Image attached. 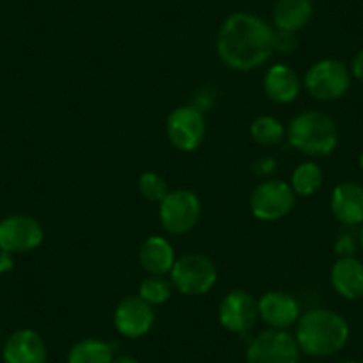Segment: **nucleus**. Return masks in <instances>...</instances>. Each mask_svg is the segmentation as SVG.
I'll use <instances>...</instances> for the list:
<instances>
[{
  "label": "nucleus",
  "mask_w": 363,
  "mask_h": 363,
  "mask_svg": "<svg viewBox=\"0 0 363 363\" xmlns=\"http://www.w3.org/2000/svg\"><path fill=\"white\" fill-rule=\"evenodd\" d=\"M274 30L260 16L233 13L218 34V55L230 69L250 72L271 57Z\"/></svg>",
  "instance_id": "1"
},
{
  "label": "nucleus",
  "mask_w": 363,
  "mask_h": 363,
  "mask_svg": "<svg viewBox=\"0 0 363 363\" xmlns=\"http://www.w3.org/2000/svg\"><path fill=\"white\" fill-rule=\"evenodd\" d=\"M347 338V320L333 310H308L298 320L296 342L305 354L315 358L331 356L344 347Z\"/></svg>",
  "instance_id": "2"
},
{
  "label": "nucleus",
  "mask_w": 363,
  "mask_h": 363,
  "mask_svg": "<svg viewBox=\"0 0 363 363\" xmlns=\"http://www.w3.org/2000/svg\"><path fill=\"white\" fill-rule=\"evenodd\" d=\"M289 143L310 157L330 155L338 145V128L328 114L305 111L289 125Z\"/></svg>",
  "instance_id": "3"
},
{
  "label": "nucleus",
  "mask_w": 363,
  "mask_h": 363,
  "mask_svg": "<svg viewBox=\"0 0 363 363\" xmlns=\"http://www.w3.org/2000/svg\"><path fill=\"white\" fill-rule=\"evenodd\" d=\"M218 280L214 262L201 253H187L174 260L171 284L184 296H203Z\"/></svg>",
  "instance_id": "4"
},
{
  "label": "nucleus",
  "mask_w": 363,
  "mask_h": 363,
  "mask_svg": "<svg viewBox=\"0 0 363 363\" xmlns=\"http://www.w3.org/2000/svg\"><path fill=\"white\" fill-rule=\"evenodd\" d=\"M201 216L200 198L189 189L169 191L166 198L160 201L159 219L164 230L173 235L187 233L198 225Z\"/></svg>",
  "instance_id": "5"
},
{
  "label": "nucleus",
  "mask_w": 363,
  "mask_h": 363,
  "mask_svg": "<svg viewBox=\"0 0 363 363\" xmlns=\"http://www.w3.org/2000/svg\"><path fill=\"white\" fill-rule=\"evenodd\" d=\"M351 84L347 66L337 59H323L312 65L305 75V87L315 100L330 102L345 95Z\"/></svg>",
  "instance_id": "6"
},
{
  "label": "nucleus",
  "mask_w": 363,
  "mask_h": 363,
  "mask_svg": "<svg viewBox=\"0 0 363 363\" xmlns=\"http://www.w3.org/2000/svg\"><path fill=\"white\" fill-rule=\"evenodd\" d=\"M296 337L285 330H267L251 340L246 363H299Z\"/></svg>",
  "instance_id": "7"
},
{
  "label": "nucleus",
  "mask_w": 363,
  "mask_h": 363,
  "mask_svg": "<svg viewBox=\"0 0 363 363\" xmlns=\"http://www.w3.org/2000/svg\"><path fill=\"white\" fill-rule=\"evenodd\" d=\"M296 193L291 184L281 180L262 182L251 193V212L260 221H278L294 208Z\"/></svg>",
  "instance_id": "8"
},
{
  "label": "nucleus",
  "mask_w": 363,
  "mask_h": 363,
  "mask_svg": "<svg viewBox=\"0 0 363 363\" xmlns=\"http://www.w3.org/2000/svg\"><path fill=\"white\" fill-rule=\"evenodd\" d=\"M166 132L171 145L182 152H193L205 138V118L194 106H184L174 109L167 116Z\"/></svg>",
  "instance_id": "9"
},
{
  "label": "nucleus",
  "mask_w": 363,
  "mask_h": 363,
  "mask_svg": "<svg viewBox=\"0 0 363 363\" xmlns=\"http://www.w3.org/2000/svg\"><path fill=\"white\" fill-rule=\"evenodd\" d=\"M43 237V228L30 216L15 214L0 221V250L11 255L36 250Z\"/></svg>",
  "instance_id": "10"
},
{
  "label": "nucleus",
  "mask_w": 363,
  "mask_h": 363,
  "mask_svg": "<svg viewBox=\"0 0 363 363\" xmlns=\"http://www.w3.org/2000/svg\"><path fill=\"white\" fill-rule=\"evenodd\" d=\"M258 319V301L246 291H232L219 305V323L232 333H246Z\"/></svg>",
  "instance_id": "11"
},
{
  "label": "nucleus",
  "mask_w": 363,
  "mask_h": 363,
  "mask_svg": "<svg viewBox=\"0 0 363 363\" xmlns=\"http://www.w3.org/2000/svg\"><path fill=\"white\" fill-rule=\"evenodd\" d=\"M155 313L152 305L141 299L139 296H130L120 301L114 312V324L116 330L127 338H141L152 330Z\"/></svg>",
  "instance_id": "12"
},
{
  "label": "nucleus",
  "mask_w": 363,
  "mask_h": 363,
  "mask_svg": "<svg viewBox=\"0 0 363 363\" xmlns=\"http://www.w3.org/2000/svg\"><path fill=\"white\" fill-rule=\"evenodd\" d=\"M258 317L271 326V330H287L298 323L301 312L294 296L289 292L272 291L265 292L258 299Z\"/></svg>",
  "instance_id": "13"
},
{
  "label": "nucleus",
  "mask_w": 363,
  "mask_h": 363,
  "mask_svg": "<svg viewBox=\"0 0 363 363\" xmlns=\"http://www.w3.org/2000/svg\"><path fill=\"white\" fill-rule=\"evenodd\" d=\"M6 363H45L47 345L43 338L33 330H18L4 344Z\"/></svg>",
  "instance_id": "14"
},
{
  "label": "nucleus",
  "mask_w": 363,
  "mask_h": 363,
  "mask_svg": "<svg viewBox=\"0 0 363 363\" xmlns=\"http://www.w3.org/2000/svg\"><path fill=\"white\" fill-rule=\"evenodd\" d=\"M331 211L344 225L363 223V187L356 182H342L331 193Z\"/></svg>",
  "instance_id": "15"
},
{
  "label": "nucleus",
  "mask_w": 363,
  "mask_h": 363,
  "mask_svg": "<svg viewBox=\"0 0 363 363\" xmlns=\"http://www.w3.org/2000/svg\"><path fill=\"white\" fill-rule=\"evenodd\" d=\"M331 285L345 299L363 298V264L351 257H340L331 267Z\"/></svg>",
  "instance_id": "16"
},
{
  "label": "nucleus",
  "mask_w": 363,
  "mask_h": 363,
  "mask_svg": "<svg viewBox=\"0 0 363 363\" xmlns=\"http://www.w3.org/2000/svg\"><path fill=\"white\" fill-rule=\"evenodd\" d=\"M301 82L298 73L287 65H274L264 77L265 95L277 104H291L298 99Z\"/></svg>",
  "instance_id": "17"
},
{
  "label": "nucleus",
  "mask_w": 363,
  "mask_h": 363,
  "mask_svg": "<svg viewBox=\"0 0 363 363\" xmlns=\"http://www.w3.org/2000/svg\"><path fill=\"white\" fill-rule=\"evenodd\" d=\"M174 251L173 246L167 242L164 237L152 235L141 244L139 247V264L143 265L150 274H159L164 277L166 272H171L174 265Z\"/></svg>",
  "instance_id": "18"
},
{
  "label": "nucleus",
  "mask_w": 363,
  "mask_h": 363,
  "mask_svg": "<svg viewBox=\"0 0 363 363\" xmlns=\"http://www.w3.org/2000/svg\"><path fill=\"white\" fill-rule=\"evenodd\" d=\"M313 15L312 0H278L272 11L274 26L280 30L298 33Z\"/></svg>",
  "instance_id": "19"
},
{
  "label": "nucleus",
  "mask_w": 363,
  "mask_h": 363,
  "mask_svg": "<svg viewBox=\"0 0 363 363\" xmlns=\"http://www.w3.org/2000/svg\"><path fill=\"white\" fill-rule=\"evenodd\" d=\"M113 347L99 338H84L68 352V363H113Z\"/></svg>",
  "instance_id": "20"
},
{
  "label": "nucleus",
  "mask_w": 363,
  "mask_h": 363,
  "mask_svg": "<svg viewBox=\"0 0 363 363\" xmlns=\"http://www.w3.org/2000/svg\"><path fill=\"white\" fill-rule=\"evenodd\" d=\"M324 173L315 162H303L294 169L291 178V187L298 196H312L320 189Z\"/></svg>",
  "instance_id": "21"
},
{
  "label": "nucleus",
  "mask_w": 363,
  "mask_h": 363,
  "mask_svg": "<svg viewBox=\"0 0 363 363\" xmlns=\"http://www.w3.org/2000/svg\"><path fill=\"white\" fill-rule=\"evenodd\" d=\"M251 138L255 143L262 146H274L281 143L285 135V128L277 118L272 116H260L251 123Z\"/></svg>",
  "instance_id": "22"
},
{
  "label": "nucleus",
  "mask_w": 363,
  "mask_h": 363,
  "mask_svg": "<svg viewBox=\"0 0 363 363\" xmlns=\"http://www.w3.org/2000/svg\"><path fill=\"white\" fill-rule=\"evenodd\" d=\"M139 298L152 306L162 305L171 298V281L159 274H150L139 287Z\"/></svg>",
  "instance_id": "23"
},
{
  "label": "nucleus",
  "mask_w": 363,
  "mask_h": 363,
  "mask_svg": "<svg viewBox=\"0 0 363 363\" xmlns=\"http://www.w3.org/2000/svg\"><path fill=\"white\" fill-rule=\"evenodd\" d=\"M139 191H141L143 196L148 201H160L169 194V187H167V182L164 180L160 174L153 173V171H146L139 178Z\"/></svg>",
  "instance_id": "24"
},
{
  "label": "nucleus",
  "mask_w": 363,
  "mask_h": 363,
  "mask_svg": "<svg viewBox=\"0 0 363 363\" xmlns=\"http://www.w3.org/2000/svg\"><path fill=\"white\" fill-rule=\"evenodd\" d=\"M272 48L281 54H292L298 48V36L291 30H274L272 36Z\"/></svg>",
  "instance_id": "25"
},
{
  "label": "nucleus",
  "mask_w": 363,
  "mask_h": 363,
  "mask_svg": "<svg viewBox=\"0 0 363 363\" xmlns=\"http://www.w3.org/2000/svg\"><path fill=\"white\" fill-rule=\"evenodd\" d=\"M274 169H277V162H274L271 157H262V159L255 160V162L251 164V171H253L257 177H269Z\"/></svg>",
  "instance_id": "26"
},
{
  "label": "nucleus",
  "mask_w": 363,
  "mask_h": 363,
  "mask_svg": "<svg viewBox=\"0 0 363 363\" xmlns=\"http://www.w3.org/2000/svg\"><path fill=\"white\" fill-rule=\"evenodd\" d=\"M335 250H337V253L340 255V257H351V253L354 251V242H352L351 237H340V239L337 240Z\"/></svg>",
  "instance_id": "27"
},
{
  "label": "nucleus",
  "mask_w": 363,
  "mask_h": 363,
  "mask_svg": "<svg viewBox=\"0 0 363 363\" xmlns=\"http://www.w3.org/2000/svg\"><path fill=\"white\" fill-rule=\"evenodd\" d=\"M351 73L354 79H358L359 82H363V50L358 52L352 59V65H351Z\"/></svg>",
  "instance_id": "28"
},
{
  "label": "nucleus",
  "mask_w": 363,
  "mask_h": 363,
  "mask_svg": "<svg viewBox=\"0 0 363 363\" xmlns=\"http://www.w3.org/2000/svg\"><path fill=\"white\" fill-rule=\"evenodd\" d=\"M13 264H15V262H13V255L8 253V251L0 250V274L11 271Z\"/></svg>",
  "instance_id": "29"
},
{
  "label": "nucleus",
  "mask_w": 363,
  "mask_h": 363,
  "mask_svg": "<svg viewBox=\"0 0 363 363\" xmlns=\"http://www.w3.org/2000/svg\"><path fill=\"white\" fill-rule=\"evenodd\" d=\"M113 363H139V362L135 358H132V356L121 354V356H118V358H114Z\"/></svg>",
  "instance_id": "30"
},
{
  "label": "nucleus",
  "mask_w": 363,
  "mask_h": 363,
  "mask_svg": "<svg viewBox=\"0 0 363 363\" xmlns=\"http://www.w3.org/2000/svg\"><path fill=\"white\" fill-rule=\"evenodd\" d=\"M359 244H362V250H363V223H362V230H359Z\"/></svg>",
  "instance_id": "31"
},
{
  "label": "nucleus",
  "mask_w": 363,
  "mask_h": 363,
  "mask_svg": "<svg viewBox=\"0 0 363 363\" xmlns=\"http://www.w3.org/2000/svg\"><path fill=\"white\" fill-rule=\"evenodd\" d=\"M359 167H362V171H363V153H362V157H359Z\"/></svg>",
  "instance_id": "32"
},
{
  "label": "nucleus",
  "mask_w": 363,
  "mask_h": 363,
  "mask_svg": "<svg viewBox=\"0 0 363 363\" xmlns=\"http://www.w3.org/2000/svg\"><path fill=\"white\" fill-rule=\"evenodd\" d=\"M340 363H359V362H354V359H345V362H340Z\"/></svg>",
  "instance_id": "33"
}]
</instances>
